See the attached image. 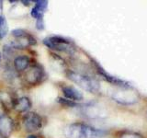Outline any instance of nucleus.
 <instances>
[{"mask_svg": "<svg viewBox=\"0 0 147 138\" xmlns=\"http://www.w3.org/2000/svg\"><path fill=\"white\" fill-rule=\"evenodd\" d=\"M63 133L66 138H101L106 133L88 124L74 122L65 127Z\"/></svg>", "mask_w": 147, "mask_h": 138, "instance_id": "1", "label": "nucleus"}, {"mask_svg": "<svg viewBox=\"0 0 147 138\" xmlns=\"http://www.w3.org/2000/svg\"><path fill=\"white\" fill-rule=\"evenodd\" d=\"M66 76L69 80H71L78 87H80L81 89L89 92V93H98L100 89L99 82L96 78L86 75V74L73 70H67Z\"/></svg>", "mask_w": 147, "mask_h": 138, "instance_id": "2", "label": "nucleus"}, {"mask_svg": "<svg viewBox=\"0 0 147 138\" xmlns=\"http://www.w3.org/2000/svg\"><path fill=\"white\" fill-rule=\"evenodd\" d=\"M43 43L48 48L53 49L58 52L66 53L73 54L75 53V46L73 41L61 36H51L43 40Z\"/></svg>", "mask_w": 147, "mask_h": 138, "instance_id": "3", "label": "nucleus"}, {"mask_svg": "<svg viewBox=\"0 0 147 138\" xmlns=\"http://www.w3.org/2000/svg\"><path fill=\"white\" fill-rule=\"evenodd\" d=\"M111 99L122 105H131L139 100V95L133 90V87H118L117 91L111 94Z\"/></svg>", "mask_w": 147, "mask_h": 138, "instance_id": "4", "label": "nucleus"}, {"mask_svg": "<svg viewBox=\"0 0 147 138\" xmlns=\"http://www.w3.org/2000/svg\"><path fill=\"white\" fill-rule=\"evenodd\" d=\"M12 35L14 36V39L11 41V48L14 49H25L30 46L36 44V40L32 35H30L29 32H27L24 30L17 29L12 31Z\"/></svg>", "mask_w": 147, "mask_h": 138, "instance_id": "5", "label": "nucleus"}, {"mask_svg": "<svg viewBox=\"0 0 147 138\" xmlns=\"http://www.w3.org/2000/svg\"><path fill=\"white\" fill-rule=\"evenodd\" d=\"M45 78V72L39 64H35L29 67L25 74V80L28 84L36 86L41 83Z\"/></svg>", "mask_w": 147, "mask_h": 138, "instance_id": "6", "label": "nucleus"}, {"mask_svg": "<svg viewBox=\"0 0 147 138\" xmlns=\"http://www.w3.org/2000/svg\"><path fill=\"white\" fill-rule=\"evenodd\" d=\"M24 129L29 133L38 131L42 126V119L36 112H27L22 118Z\"/></svg>", "mask_w": 147, "mask_h": 138, "instance_id": "7", "label": "nucleus"}, {"mask_svg": "<svg viewBox=\"0 0 147 138\" xmlns=\"http://www.w3.org/2000/svg\"><path fill=\"white\" fill-rule=\"evenodd\" d=\"M92 63H93L96 72L98 73V75L102 76L107 82L110 83V84H112L114 86H116L117 87H131L129 82L123 80V79H121V78H119V77L114 76L112 75H110L109 73H108L107 71H106L98 62L95 61V60H92Z\"/></svg>", "mask_w": 147, "mask_h": 138, "instance_id": "8", "label": "nucleus"}, {"mask_svg": "<svg viewBox=\"0 0 147 138\" xmlns=\"http://www.w3.org/2000/svg\"><path fill=\"white\" fill-rule=\"evenodd\" d=\"M13 131L12 120L6 114H0V135L2 138H8Z\"/></svg>", "mask_w": 147, "mask_h": 138, "instance_id": "9", "label": "nucleus"}, {"mask_svg": "<svg viewBox=\"0 0 147 138\" xmlns=\"http://www.w3.org/2000/svg\"><path fill=\"white\" fill-rule=\"evenodd\" d=\"M63 94L65 97V99L68 100H71L76 102V101H80L84 99L82 92H80L76 87H71V86H65L62 89Z\"/></svg>", "mask_w": 147, "mask_h": 138, "instance_id": "10", "label": "nucleus"}, {"mask_svg": "<svg viewBox=\"0 0 147 138\" xmlns=\"http://www.w3.org/2000/svg\"><path fill=\"white\" fill-rule=\"evenodd\" d=\"M35 7L32 8L30 12L31 17L36 18V20H40L43 18L44 13L46 12L48 8V1L45 0H39V1H35Z\"/></svg>", "mask_w": 147, "mask_h": 138, "instance_id": "11", "label": "nucleus"}, {"mask_svg": "<svg viewBox=\"0 0 147 138\" xmlns=\"http://www.w3.org/2000/svg\"><path fill=\"white\" fill-rule=\"evenodd\" d=\"M30 66V59L27 55H20L14 59V67L17 71H24Z\"/></svg>", "mask_w": 147, "mask_h": 138, "instance_id": "12", "label": "nucleus"}, {"mask_svg": "<svg viewBox=\"0 0 147 138\" xmlns=\"http://www.w3.org/2000/svg\"><path fill=\"white\" fill-rule=\"evenodd\" d=\"M31 107V101L28 97H21L14 102V108L20 112H25Z\"/></svg>", "mask_w": 147, "mask_h": 138, "instance_id": "13", "label": "nucleus"}, {"mask_svg": "<svg viewBox=\"0 0 147 138\" xmlns=\"http://www.w3.org/2000/svg\"><path fill=\"white\" fill-rule=\"evenodd\" d=\"M8 32V26L6 20V18L1 16L0 17V40L4 39Z\"/></svg>", "mask_w": 147, "mask_h": 138, "instance_id": "14", "label": "nucleus"}, {"mask_svg": "<svg viewBox=\"0 0 147 138\" xmlns=\"http://www.w3.org/2000/svg\"><path fill=\"white\" fill-rule=\"evenodd\" d=\"M119 138H144L141 135L137 133H133V132H126L122 133Z\"/></svg>", "mask_w": 147, "mask_h": 138, "instance_id": "15", "label": "nucleus"}, {"mask_svg": "<svg viewBox=\"0 0 147 138\" xmlns=\"http://www.w3.org/2000/svg\"><path fill=\"white\" fill-rule=\"evenodd\" d=\"M44 20H43V18H40V20H37V22H36V27H37V29L41 30H44Z\"/></svg>", "mask_w": 147, "mask_h": 138, "instance_id": "16", "label": "nucleus"}, {"mask_svg": "<svg viewBox=\"0 0 147 138\" xmlns=\"http://www.w3.org/2000/svg\"><path fill=\"white\" fill-rule=\"evenodd\" d=\"M27 138H40V137H39L38 135H29Z\"/></svg>", "mask_w": 147, "mask_h": 138, "instance_id": "17", "label": "nucleus"}, {"mask_svg": "<svg viewBox=\"0 0 147 138\" xmlns=\"http://www.w3.org/2000/svg\"><path fill=\"white\" fill-rule=\"evenodd\" d=\"M22 3H24L25 6H29L30 5V1H21Z\"/></svg>", "mask_w": 147, "mask_h": 138, "instance_id": "18", "label": "nucleus"}, {"mask_svg": "<svg viewBox=\"0 0 147 138\" xmlns=\"http://www.w3.org/2000/svg\"><path fill=\"white\" fill-rule=\"evenodd\" d=\"M1 12H2V2L0 1V17H1Z\"/></svg>", "mask_w": 147, "mask_h": 138, "instance_id": "19", "label": "nucleus"}, {"mask_svg": "<svg viewBox=\"0 0 147 138\" xmlns=\"http://www.w3.org/2000/svg\"><path fill=\"white\" fill-rule=\"evenodd\" d=\"M0 62H1V53H0Z\"/></svg>", "mask_w": 147, "mask_h": 138, "instance_id": "20", "label": "nucleus"}, {"mask_svg": "<svg viewBox=\"0 0 147 138\" xmlns=\"http://www.w3.org/2000/svg\"><path fill=\"white\" fill-rule=\"evenodd\" d=\"M146 118H147V112H146Z\"/></svg>", "mask_w": 147, "mask_h": 138, "instance_id": "21", "label": "nucleus"}]
</instances>
